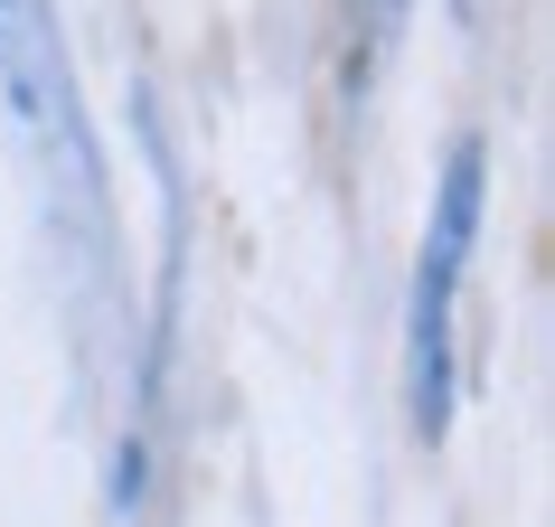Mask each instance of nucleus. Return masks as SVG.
<instances>
[{
	"instance_id": "obj_2",
	"label": "nucleus",
	"mask_w": 555,
	"mask_h": 527,
	"mask_svg": "<svg viewBox=\"0 0 555 527\" xmlns=\"http://www.w3.org/2000/svg\"><path fill=\"white\" fill-rule=\"evenodd\" d=\"M0 94H10L20 132L38 142V160H48V170L66 160V198H86L94 160H86V123H76V86H66L48 0H0Z\"/></svg>"
},
{
	"instance_id": "obj_1",
	"label": "nucleus",
	"mask_w": 555,
	"mask_h": 527,
	"mask_svg": "<svg viewBox=\"0 0 555 527\" xmlns=\"http://www.w3.org/2000/svg\"><path fill=\"white\" fill-rule=\"evenodd\" d=\"M470 227H480V142L452 151L434 198V235H424V273H414V424L434 434L442 396H452V283H462Z\"/></svg>"
}]
</instances>
